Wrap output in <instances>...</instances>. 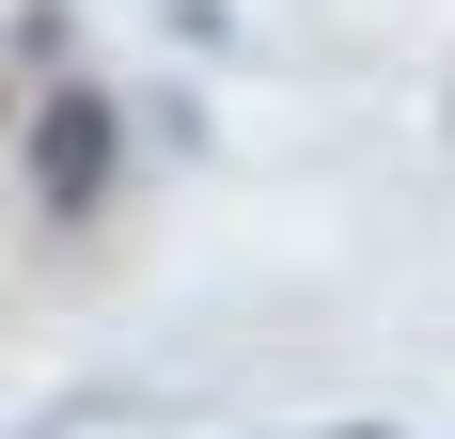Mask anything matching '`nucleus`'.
<instances>
[{"instance_id":"nucleus-1","label":"nucleus","mask_w":455,"mask_h":439,"mask_svg":"<svg viewBox=\"0 0 455 439\" xmlns=\"http://www.w3.org/2000/svg\"><path fill=\"white\" fill-rule=\"evenodd\" d=\"M110 157H126V94L47 79V110H32V204L47 220H94L110 204Z\"/></svg>"},{"instance_id":"nucleus-2","label":"nucleus","mask_w":455,"mask_h":439,"mask_svg":"<svg viewBox=\"0 0 455 439\" xmlns=\"http://www.w3.org/2000/svg\"><path fill=\"white\" fill-rule=\"evenodd\" d=\"M16 63H32V79H79V16L32 0V16H16Z\"/></svg>"},{"instance_id":"nucleus-3","label":"nucleus","mask_w":455,"mask_h":439,"mask_svg":"<svg viewBox=\"0 0 455 439\" xmlns=\"http://www.w3.org/2000/svg\"><path fill=\"white\" fill-rule=\"evenodd\" d=\"M126 141H173L188 157V141H204V94H126Z\"/></svg>"},{"instance_id":"nucleus-4","label":"nucleus","mask_w":455,"mask_h":439,"mask_svg":"<svg viewBox=\"0 0 455 439\" xmlns=\"http://www.w3.org/2000/svg\"><path fill=\"white\" fill-rule=\"evenodd\" d=\"M0 439H63V424H0Z\"/></svg>"}]
</instances>
